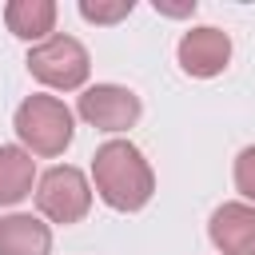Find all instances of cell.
I'll use <instances>...</instances> for the list:
<instances>
[{"instance_id": "1", "label": "cell", "mask_w": 255, "mask_h": 255, "mask_svg": "<svg viewBox=\"0 0 255 255\" xmlns=\"http://www.w3.org/2000/svg\"><path fill=\"white\" fill-rule=\"evenodd\" d=\"M92 183H96V195L112 211H124V215L147 207L155 195V171L131 139H108L96 147Z\"/></svg>"}, {"instance_id": "2", "label": "cell", "mask_w": 255, "mask_h": 255, "mask_svg": "<svg viewBox=\"0 0 255 255\" xmlns=\"http://www.w3.org/2000/svg\"><path fill=\"white\" fill-rule=\"evenodd\" d=\"M12 128L20 135V147L28 155H64V147L72 143L76 135V120L68 112L64 100L48 96V92H36L28 96L16 116H12Z\"/></svg>"}, {"instance_id": "3", "label": "cell", "mask_w": 255, "mask_h": 255, "mask_svg": "<svg viewBox=\"0 0 255 255\" xmlns=\"http://www.w3.org/2000/svg\"><path fill=\"white\" fill-rule=\"evenodd\" d=\"M28 72L52 88V92H76L88 84V72H92V56L88 48L76 40V36H64V32H52L48 40L32 44L28 52Z\"/></svg>"}, {"instance_id": "4", "label": "cell", "mask_w": 255, "mask_h": 255, "mask_svg": "<svg viewBox=\"0 0 255 255\" xmlns=\"http://www.w3.org/2000/svg\"><path fill=\"white\" fill-rule=\"evenodd\" d=\"M36 207L44 219L52 223H80L88 211H92V183L80 167L72 163H60V167H48L36 183Z\"/></svg>"}, {"instance_id": "5", "label": "cell", "mask_w": 255, "mask_h": 255, "mask_svg": "<svg viewBox=\"0 0 255 255\" xmlns=\"http://www.w3.org/2000/svg\"><path fill=\"white\" fill-rule=\"evenodd\" d=\"M76 112H80V120H84L88 128H96V131H128V128H135L143 104H139V96H135L131 88H124V84H92V88L80 92Z\"/></svg>"}, {"instance_id": "6", "label": "cell", "mask_w": 255, "mask_h": 255, "mask_svg": "<svg viewBox=\"0 0 255 255\" xmlns=\"http://www.w3.org/2000/svg\"><path fill=\"white\" fill-rule=\"evenodd\" d=\"M175 56H179V68L187 76L211 80V76H219L231 64V36L219 32V28H211V24H199V28H191V32L179 36Z\"/></svg>"}, {"instance_id": "7", "label": "cell", "mask_w": 255, "mask_h": 255, "mask_svg": "<svg viewBox=\"0 0 255 255\" xmlns=\"http://www.w3.org/2000/svg\"><path fill=\"white\" fill-rule=\"evenodd\" d=\"M207 235L219 255H255V207L243 199L219 203L207 219Z\"/></svg>"}, {"instance_id": "8", "label": "cell", "mask_w": 255, "mask_h": 255, "mask_svg": "<svg viewBox=\"0 0 255 255\" xmlns=\"http://www.w3.org/2000/svg\"><path fill=\"white\" fill-rule=\"evenodd\" d=\"M52 227L28 211H12L0 219V255H48Z\"/></svg>"}, {"instance_id": "9", "label": "cell", "mask_w": 255, "mask_h": 255, "mask_svg": "<svg viewBox=\"0 0 255 255\" xmlns=\"http://www.w3.org/2000/svg\"><path fill=\"white\" fill-rule=\"evenodd\" d=\"M4 24L16 40H48L56 28V4L52 0H8L4 8Z\"/></svg>"}, {"instance_id": "10", "label": "cell", "mask_w": 255, "mask_h": 255, "mask_svg": "<svg viewBox=\"0 0 255 255\" xmlns=\"http://www.w3.org/2000/svg\"><path fill=\"white\" fill-rule=\"evenodd\" d=\"M32 183H36V159L24 147L4 143L0 147V207H12L24 195H32Z\"/></svg>"}, {"instance_id": "11", "label": "cell", "mask_w": 255, "mask_h": 255, "mask_svg": "<svg viewBox=\"0 0 255 255\" xmlns=\"http://www.w3.org/2000/svg\"><path fill=\"white\" fill-rule=\"evenodd\" d=\"M135 0H80V16L88 24H116L124 16H131Z\"/></svg>"}, {"instance_id": "12", "label": "cell", "mask_w": 255, "mask_h": 255, "mask_svg": "<svg viewBox=\"0 0 255 255\" xmlns=\"http://www.w3.org/2000/svg\"><path fill=\"white\" fill-rule=\"evenodd\" d=\"M235 191L243 195V203L255 207V143H247L235 155Z\"/></svg>"}, {"instance_id": "13", "label": "cell", "mask_w": 255, "mask_h": 255, "mask_svg": "<svg viewBox=\"0 0 255 255\" xmlns=\"http://www.w3.org/2000/svg\"><path fill=\"white\" fill-rule=\"evenodd\" d=\"M155 12H163V16H191L195 0H187V4H163V0H155Z\"/></svg>"}]
</instances>
